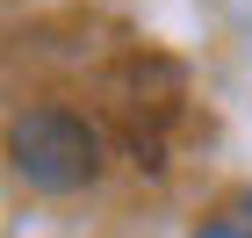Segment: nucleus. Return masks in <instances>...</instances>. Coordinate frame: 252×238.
<instances>
[{
    "instance_id": "2",
    "label": "nucleus",
    "mask_w": 252,
    "mask_h": 238,
    "mask_svg": "<svg viewBox=\"0 0 252 238\" xmlns=\"http://www.w3.org/2000/svg\"><path fill=\"white\" fill-rule=\"evenodd\" d=\"M202 238H252V231H245V224H209Z\"/></svg>"
},
{
    "instance_id": "1",
    "label": "nucleus",
    "mask_w": 252,
    "mask_h": 238,
    "mask_svg": "<svg viewBox=\"0 0 252 238\" xmlns=\"http://www.w3.org/2000/svg\"><path fill=\"white\" fill-rule=\"evenodd\" d=\"M7 159L15 173L43 195H72L101 173V137L94 123L72 116V108H29V116L7 123Z\"/></svg>"
}]
</instances>
